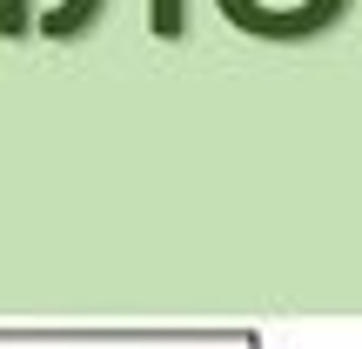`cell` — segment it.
I'll list each match as a JSON object with an SVG mask.
<instances>
[{
    "label": "cell",
    "instance_id": "6da1fadb",
    "mask_svg": "<svg viewBox=\"0 0 362 349\" xmlns=\"http://www.w3.org/2000/svg\"><path fill=\"white\" fill-rule=\"evenodd\" d=\"M221 21L248 40H315L349 13V0H215Z\"/></svg>",
    "mask_w": 362,
    "mask_h": 349
},
{
    "label": "cell",
    "instance_id": "7a4b0ae2",
    "mask_svg": "<svg viewBox=\"0 0 362 349\" xmlns=\"http://www.w3.org/2000/svg\"><path fill=\"white\" fill-rule=\"evenodd\" d=\"M101 13H107V0H54L34 27H40L47 40H81V34H94V27H101Z\"/></svg>",
    "mask_w": 362,
    "mask_h": 349
},
{
    "label": "cell",
    "instance_id": "3957f363",
    "mask_svg": "<svg viewBox=\"0 0 362 349\" xmlns=\"http://www.w3.org/2000/svg\"><path fill=\"white\" fill-rule=\"evenodd\" d=\"M34 21H40L34 0H0V34H7V40H27V34H34Z\"/></svg>",
    "mask_w": 362,
    "mask_h": 349
}]
</instances>
